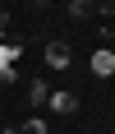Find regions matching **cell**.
<instances>
[{"label":"cell","mask_w":115,"mask_h":134,"mask_svg":"<svg viewBox=\"0 0 115 134\" xmlns=\"http://www.w3.org/2000/svg\"><path fill=\"white\" fill-rule=\"evenodd\" d=\"M19 55H23V42H14V37H9V42H0V74H9Z\"/></svg>","instance_id":"1"},{"label":"cell","mask_w":115,"mask_h":134,"mask_svg":"<svg viewBox=\"0 0 115 134\" xmlns=\"http://www.w3.org/2000/svg\"><path fill=\"white\" fill-rule=\"evenodd\" d=\"M69 55H74V51H69L64 42H46V65H51V69H64Z\"/></svg>","instance_id":"2"},{"label":"cell","mask_w":115,"mask_h":134,"mask_svg":"<svg viewBox=\"0 0 115 134\" xmlns=\"http://www.w3.org/2000/svg\"><path fill=\"white\" fill-rule=\"evenodd\" d=\"M51 111H60V116H74L78 111V93H51V102H46Z\"/></svg>","instance_id":"3"},{"label":"cell","mask_w":115,"mask_h":134,"mask_svg":"<svg viewBox=\"0 0 115 134\" xmlns=\"http://www.w3.org/2000/svg\"><path fill=\"white\" fill-rule=\"evenodd\" d=\"M51 93H55V88H51L46 79H32V83H28V102H32V107H46Z\"/></svg>","instance_id":"4"},{"label":"cell","mask_w":115,"mask_h":134,"mask_svg":"<svg viewBox=\"0 0 115 134\" xmlns=\"http://www.w3.org/2000/svg\"><path fill=\"white\" fill-rule=\"evenodd\" d=\"M92 74H101V79H111V74H115V51H106V46H101V51L92 55Z\"/></svg>","instance_id":"5"},{"label":"cell","mask_w":115,"mask_h":134,"mask_svg":"<svg viewBox=\"0 0 115 134\" xmlns=\"http://www.w3.org/2000/svg\"><path fill=\"white\" fill-rule=\"evenodd\" d=\"M69 14H74V19H92V14H97V5H92V0H74V5H69Z\"/></svg>","instance_id":"6"},{"label":"cell","mask_w":115,"mask_h":134,"mask_svg":"<svg viewBox=\"0 0 115 134\" xmlns=\"http://www.w3.org/2000/svg\"><path fill=\"white\" fill-rule=\"evenodd\" d=\"M23 130H28V134H51V125L41 120V116H32V120H28V125H23Z\"/></svg>","instance_id":"7"},{"label":"cell","mask_w":115,"mask_h":134,"mask_svg":"<svg viewBox=\"0 0 115 134\" xmlns=\"http://www.w3.org/2000/svg\"><path fill=\"white\" fill-rule=\"evenodd\" d=\"M5 32H9V19L0 14V42H9V37H5Z\"/></svg>","instance_id":"8"},{"label":"cell","mask_w":115,"mask_h":134,"mask_svg":"<svg viewBox=\"0 0 115 134\" xmlns=\"http://www.w3.org/2000/svg\"><path fill=\"white\" fill-rule=\"evenodd\" d=\"M5 134H28V130H5Z\"/></svg>","instance_id":"9"},{"label":"cell","mask_w":115,"mask_h":134,"mask_svg":"<svg viewBox=\"0 0 115 134\" xmlns=\"http://www.w3.org/2000/svg\"><path fill=\"white\" fill-rule=\"evenodd\" d=\"M37 5H46V0H37Z\"/></svg>","instance_id":"10"},{"label":"cell","mask_w":115,"mask_h":134,"mask_svg":"<svg viewBox=\"0 0 115 134\" xmlns=\"http://www.w3.org/2000/svg\"><path fill=\"white\" fill-rule=\"evenodd\" d=\"M111 32H115V23H111Z\"/></svg>","instance_id":"11"}]
</instances>
